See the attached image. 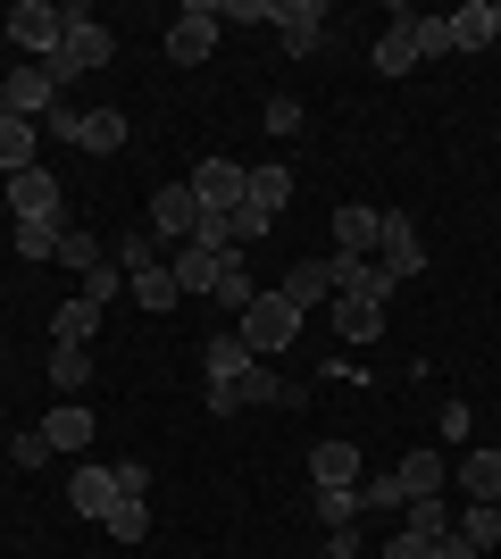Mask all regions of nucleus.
Segmentation results:
<instances>
[{
    "label": "nucleus",
    "instance_id": "19",
    "mask_svg": "<svg viewBox=\"0 0 501 559\" xmlns=\"http://www.w3.org/2000/svg\"><path fill=\"white\" fill-rule=\"evenodd\" d=\"M310 485H326V492H343V485H359V443H318L310 451Z\"/></svg>",
    "mask_w": 501,
    "mask_h": 559
},
{
    "label": "nucleus",
    "instance_id": "44",
    "mask_svg": "<svg viewBox=\"0 0 501 559\" xmlns=\"http://www.w3.org/2000/svg\"><path fill=\"white\" fill-rule=\"evenodd\" d=\"M384 559H434V543H418V535H393V543H384Z\"/></svg>",
    "mask_w": 501,
    "mask_h": 559
},
{
    "label": "nucleus",
    "instance_id": "25",
    "mask_svg": "<svg viewBox=\"0 0 501 559\" xmlns=\"http://www.w3.org/2000/svg\"><path fill=\"white\" fill-rule=\"evenodd\" d=\"M334 293H377V301H393V276H384L377 259H334Z\"/></svg>",
    "mask_w": 501,
    "mask_h": 559
},
{
    "label": "nucleus",
    "instance_id": "12",
    "mask_svg": "<svg viewBox=\"0 0 501 559\" xmlns=\"http://www.w3.org/2000/svg\"><path fill=\"white\" fill-rule=\"evenodd\" d=\"M377 234H384V210L343 201V210H334V259H377Z\"/></svg>",
    "mask_w": 501,
    "mask_h": 559
},
{
    "label": "nucleus",
    "instance_id": "3",
    "mask_svg": "<svg viewBox=\"0 0 501 559\" xmlns=\"http://www.w3.org/2000/svg\"><path fill=\"white\" fill-rule=\"evenodd\" d=\"M235 334L251 343V359H285L293 334H301V309H293L285 293H251V309L235 318Z\"/></svg>",
    "mask_w": 501,
    "mask_h": 559
},
{
    "label": "nucleus",
    "instance_id": "33",
    "mask_svg": "<svg viewBox=\"0 0 501 559\" xmlns=\"http://www.w3.org/2000/svg\"><path fill=\"white\" fill-rule=\"evenodd\" d=\"M100 526H109V543H143L151 535V510H143V501H109Z\"/></svg>",
    "mask_w": 501,
    "mask_h": 559
},
{
    "label": "nucleus",
    "instance_id": "34",
    "mask_svg": "<svg viewBox=\"0 0 501 559\" xmlns=\"http://www.w3.org/2000/svg\"><path fill=\"white\" fill-rule=\"evenodd\" d=\"M59 217H43V226H17V259H34V267H43V259H59Z\"/></svg>",
    "mask_w": 501,
    "mask_h": 559
},
{
    "label": "nucleus",
    "instance_id": "13",
    "mask_svg": "<svg viewBox=\"0 0 501 559\" xmlns=\"http://www.w3.org/2000/svg\"><path fill=\"white\" fill-rule=\"evenodd\" d=\"M217 267H226V251H217V242H176V251H167V276H176V293H210Z\"/></svg>",
    "mask_w": 501,
    "mask_h": 559
},
{
    "label": "nucleus",
    "instance_id": "16",
    "mask_svg": "<svg viewBox=\"0 0 501 559\" xmlns=\"http://www.w3.org/2000/svg\"><path fill=\"white\" fill-rule=\"evenodd\" d=\"M409 17H418V9H402V17L377 34V50H368L377 75H409V68H418V25H409Z\"/></svg>",
    "mask_w": 501,
    "mask_h": 559
},
{
    "label": "nucleus",
    "instance_id": "45",
    "mask_svg": "<svg viewBox=\"0 0 501 559\" xmlns=\"http://www.w3.org/2000/svg\"><path fill=\"white\" fill-rule=\"evenodd\" d=\"M326 559H359V526H334V535H326Z\"/></svg>",
    "mask_w": 501,
    "mask_h": 559
},
{
    "label": "nucleus",
    "instance_id": "41",
    "mask_svg": "<svg viewBox=\"0 0 501 559\" xmlns=\"http://www.w3.org/2000/svg\"><path fill=\"white\" fill-rule=\"evenodd\" d=\"M267 134H276V142H285V134H301V100H293V93H276V100H267Z\"/></svg>",
    "mask_w": 501,
    "mask_h": 559
},
{
    "label": "nucleus",
    "instance_id": "17",
    "mask_svg": "<svg viewBox=\"0 0 501 559\" xmlns=\"http://www.w3.org/2000/svg\"><path fill=\"white\" fill-rule=\"evenodd\" d=\"M260 217H285V201H293V167L285 159H251V192H242Z\"/></svg>",
    "mask_w": 501,
    "mask_h": 559
},
{
    "label": "nucleus",
    "instance_id": "30",
    "mask_svg": "<svg viewBox=\"0 0 501 559\" xmlns=\"http://www.w3.org/2000/svg\"><path fill=\"white\" fill-rule=\"evenodd\" d=\"M118 267H126V276H143V267H167V242H159L151 226L118 234Z\"/></svg>",
    "mask_w": 501,
    "mask_h": 559
},
{
    "label": "nucleus",
    "instance_id": "29",
    "mask_svg": "<svg viewBox=\"0 0 501 559\" xmlns=\"http://www.w3.org/2000/svg\"><path fill=\"white\" fill-rule=\"evenodd\" d=\"M409 526H402V535H418V543H443V535H452V501H443V492H427V501H409Z\"/></svg>",
    "mask_w": 501,
    "mask_h": 559
},
{
    "label": "nucleus",
    "instance_id": "27",
    "mask_svg": "<svg viewBox=\"0 0 501 559\" xmlns=\"http://www.w3.org/2000/svg\"><path fill=\"white\" fill-rule=\"evenodd\" d=\"M460 492L468 501H501V451H468L460 460Z\"/></svg>",
    "mask_w": 501,
    "mask_h": 559
},
{
    "label": "nucleus",
    "instance_id": "40",
    "mask_svg": "<svg viewBox=\"0 0 501 559\" xmlns=\"http://www.w3.org/2000/svg\"><path fill=\"white\" fill-rule=\"evenodd\" d=\"M118 276H126L118 259H100L93 276H84V301H100V309H109V301H118Z\"/></svg>",
    "mask_w": 501,
    "mask_h": 559
},
{
    "label": "nucleus",
    "instance_id": "26",
    "mask_svg": "<svg viewBox=\"0 0 501 559\" xmlns=\"http://www.w3.org/2000/svg\"><path fill=\"white\" fill-rule=\"evenodd\" d=\"M93 326H100V301L68 293V301H59V318H50V343H93Z\"/></svg>",
    "mask_w": 501,
    "mask_h": 559
},
{
    "label": "nucleus",
    "instance_id": "23",
    "mask_svg": "<svg viewBox=\"0 0 501 559\" xmlns=\"http://www.w3.org/2000/svg\"><path fill=\"white\" fill-rule=\"evenodd\" d=\"M201 368H210V384H235V376L251 368V343H242L235 326H226V334H210V343H201Z\"/></svg>",
    "mask_w": 501,
    "mask_h": 559
},
{
    "label": "nucleus",
    "instance_id": "6",
    "mask_svg": "<svg viewBox=\"0 0 501 559\" xmlns=\"http://www.w3.org/2000/svg\"><path fill=\"white\" fill-rule=\"evenodd\" d=\"M184 185L201 192V210H210V217H235L242 192H251V167H242V159H192Z\"/></svg>",
    "mask_w": 501,
    "mask_h": 559
},
{
    "label": "nucleus",
    "instance_id": "48",
    "mask_svg": "<svg viewBox=\"0 0 501 559\" xmlns=\"http://www.w3.org/2000/svg\"><path fill=\"white\" fill-rule=\"evenodd\" d=\"M0 117H9V109H0Z\"/></svg>",
    "mask_w": 501,
    "mask_h": 559
},
{
    "label": "nucleus",
    "instance_id": "9",
    "mask_svg": "<svg viewBox=\"0 0 501 559\" xmlns=\"http://www.w3.org/2000/svg\"><path fill=\"white\" fill-rule=\"evenodd\" d=\"M276 43H285V59H318V50L334 43V17L318 9V0H285V17H276Z\"/></svg>",
    "mask_w": 501,
    "mask_h": 559
},
{
    "label": "nucleus",
    "instance_id": "35",
    "mask_svg": "<svg viewBox=\"0 0 501 559\" xmlns=\"http://www.w3.org/2000/svg\"><path fill=\"white\" fill-rule=\"evenodd\" d=\"M59 259H68L75 276H93V267H100V259H109V251H100V242H93V234H84V226H68V234H59Z\"/></svg>",
    "mask_w": 501,
    "mask_h": 559
},
{
    "label": "nucleus",
    "instance_id": "21",
    "mask_svg": "<svg viewBox=\"0 0 501 559\" xmlns=\"http://www.w3.org/2000/svg\"><path fill=\"white\" fill-rule=\"evenodd\" d=\"M34 151H43V126L34 117H0V176H25Z\"/></svg>",
    "mask_w": 501,
    "mask_h": 559
},
{
    "label": "nucleus",
    "instance_id": "39",
    "mask_svg": "<svg viewBox=\"0 0 501 559\" xmlns=\"http://www.w3.org/2000/svg\"><path fill=\"white\" fill-rule=\"evenodd\" d=\"M109 485H118V501H143V492H151V467L143 460H118V467H109Z\"/></svg>",
    "mask_w": 501,
    "mask_h": 559
},
{
    "label": "nucleus",
    "instance_id": "22",
    "mask_svg": "<svg viewBox=\"0 0 501 559\" xmlns=\"http://www.w3.org/2000/svg\"><path fill=\"white\" fill-rule=\"evenodd\" d=\"M109 501H118L109 467H75V476H68V510L75 518H109Z\"/></svg>",
    "mask_w": 501,
    "mask_h": 559
},
{
    "label": "nucleus",
    "instance_id": "11",
    "mask_svg": "<svg viewBox=\"0 0 501 559\" xmlns=\"http://www.w3.org/2000/svg\"><path fill=\"white\" fill-rule=\"evenodd\" d=\"M0 109H9V117H34V126H43V117L59 109V84H50V68H34V59H25V68L0 84Z\"/></svg>",
    "mask_w": 501,
    "mask_h": 559
},
{
    "label": "nucleus",
    "instance_id": "8",
    "mask_svg": "<svg viewBox=\"0 0 501 559\" xmlns=\"http://www.w3.org/2000/svg\"><path fill=\"white\" fill-rule=\"evenodd\" d=\"M377 267L393 284H409L418 267H427V242H418V217L409 210H384V234H377Z\"/></svg>",
    "mask_w": 501,
    "mask_h": 559
},
{
    "label": "nucleus",
    "instance_id": "1",
    "mask_svg": "<svg viewBox=\"0 0 501 559\" xmlns=\"http://www.w3.org/2000/svg\"><path fill=\"white\" fill-rule=\"evenodd\" d=\"M109 59H118V34H109V25H100L93 9H84V0H68V43H59V50H50V59H43V68H50V84L68 93L75 75L109 68Z\"/></svg>",
    "mask_w": 501,
    "mask_h": 559
},
{
    "label": "nucleus",
    "instance_id": "46",
    "mask_svg": "<svg viewBox=\"0 0 501 559\" xmlns=\"http://www.w3.org/2000/svg\"><path fill=\"white\" fill-rule=\"evenodd\" d=\"M434 559H477V543H468V535H460V526H452V535L434 543Z\"/></svg>",
    "mask_w": 501,
    "mask_h": 559
},
{
    "label": "nucleus",
    "instance_id": "32",
    "mask_svg": "<svg viewBox=\"0 0 501 559\" xmlns=\"http://www.w3.org/2000/svg\"><path fill=\"white\" fill-rule=\"evenodd\" d=\"M452 526H460L468 543H477V551H501V501H468V510H460Z\"/></svg>",
    "mask_w": 501,
    "mask_h": 559
},
{
    "label": "nucleus",
    "instance_id": "24",
    "mask_svg": "<svg viewBox=\"0 0 501 559\" xmlns=\"http://www.w3.org/2000/svg\"><path fill=\"white\" fill-rule=\"evenodd\" d=\"M210 301L226 309V318H242V309H251V259H242V251H226V267H217V284H210Z\"/></svg>",
    "mask_w": 501,
    "mask_h": 559
},
{
    "label": "nucleus",
    "instance_id": "43",
    "mask_svg": "<svg viewBox=\"0 0 501 559\" xmlns=\"http://www.w3.org/2000/svg\"><path fill=\"white\" fill-rule=\"evenodd\" d=\"M434 426H443V443H468V426H477V418H468V401H452V409H443Z\"/></svg>",
    "mask_w": 501,
    "mask_h": 559
},
{
    "label": "nucleus",
    "instance_id": "20",
    "mask_svg": "<svg viewBox=\"0 0 501 559\" xmlns=\"http://www.w3.org/2000/svg\"><path fill=\"white\" fill-rule=\"evenodd\" d=\"M468 50H493V0H460L452 9V59Z\"/></svg>",
    "mask_w": 501,
    "mask_h": 559
},
{
    "label": "nucleus",
    "instance_id": "42",
    "mask_svg": "<svg viewBox=\"0 0 501 559\" xmlns=\"http://www.w3.org/2000/svg\"><path fill=\"white\" fill-rule=\"evenodd\" d=\"M9 460H17V467H43L50 460V435H43V426H25L17 443H9Z\"/></svg>",
    "mask_w": 501,
    "mask_h": 559
},
{
    "label": "nucleus",
    "instance_id": "10",
    "mask_svg": "<svg viewBox=\"0 0 501 559\" xmlns=\"http://www.w3.org/2000/svg\"><path fill=\"white\" fill-rule=\"evenodd\" d=\"M68 210V192H59V176L50 167H25V176H9V217L17 226H43V217Z\"/></svg>",
    "mask_w": 501,
    "mask_h": 559
},
{
    "label": "nucleus",
    "instance_id": "5",
    "mask_svg": "<svg viewBox=\"0 0 501 559\" xmlns=\"http://www.w3.org/2000/svg\"><path fill=\"white\" fill-rule=\"evenodd\" d=\"M0 25H9V43H17L25 59H34V68H43L50 50L68 43V9H50V0H17V9H9Z\"/></svg>",
    "mask_w": 501,
    "mask_h": 559
},
{
    "label": "nucleus",
    "instance_id": "28",
    "mask_svg": "<svg viewBox=\"0 0 501 559\" xmlns=\"http://www.w3.org/2000/svg\"><path fill=\"white\" fill-rule=\"evenodd\" d=\"M50 384H59V393H84V384H93V350L84 343H50Z\"/></svg>",
    "mask_w": 501,
    "mask_h": 559
},
{
    "label": "nucleus",
    "instance_id": "7",
    "mask_svg": "<svg viewBox=\"0 0 501 559\" xmlns=\"http://www.w3.org/2000/svg\"><path fill=\"white\" fill-rule=\"evenodd\" d=\"M201 226H210V210H201V192H192V185H159V192H151V234H159L167 251L192 242Z\"/></svg>",
    "mask_w": 501,
    "mask_h": 559
},
{
    "label": "nucleus",
    "instance_id": "36",
    "mask_svg": "<svg viewBox=\"0 0 501 559\" xmlns=\"http://www.w3.org/2000/svg\"><path fill=\"white\" fill-rule=\"evenodd\" d=\"M217 17H226V25H276V17H285V0H217Z\"/></svg>",
    "mask_w": 501,
    "mask_h": 559
},
{
    "label": "nucleus",
    "instance_id": "14",
    "mask_svg": "<svg viewBox=\"0 0 501 559\" xmlns=\"http://www.w3.org/2000/svg\"><path fill=\"white\" fill-rule=\"evenodd\" d=\"M43 435H50V451H68V460H84L100 426H93V409H84V401H59V409L43 418Z\"/></svg>",
    "mask_w": 501,
    "mask_h": 559
},
{
    "label": "nucleus",
    "instance_id": "2",
    "mask_svg": "<svg viewBox=\"0 0 501 559\" xmlns=\"http://www.w3.org/2000/svg\"><path fill=\"white\" fill-rule=\"evenodd\" d=\"M242 409H301V384L251 359L235 384H210V418H242Z\"/></svg>",
    "mask_w": 501,
    "mask_h": 559
},
{
    "label": "nucleus",
    "instance_id": "47",
    "mask_svg": "<svg viewBox=\"0 0 501 559\" xmlns=\"http://www.w3.org/2000/svg\"><path fill=\"white\" fill-rule=\"evenodd\" d=\"M493 43H501V0H493Z\"/></svg>",
    "mask_w": 501,
    "mask_h": 559
},
{
    "label": "nucleus",
    "instance_id": "37",
    "mask_svg": "<svg viewBox=\"0 0 501 559\" xmlns=\"http://www.w3.org/2000/svg\"><path fill=\"white\" fill-rule=\"evenodd\" d=\"M318 518H326V526H359V485H343V492L318 485Z\"/></svg>",
    "mask_w": 501,
    "mask_h": 559
},
{
    "label": "nucleus",
    "instance_id": "38",
    "mask_svg": "<svg viewBox=\"0 0 501 559\" xmlns=\"http://www.w3.org/2000/svg\"><path fill=\"white\" fill-rule=\"evenodd\" d=\"M418 25V59H452V17H409Z\"/></svg>",
    "mask_w": 501,
    "mask_h": 559
},
{
    "label": "nucleus",
    "instance_id": "18",
    "mask_svg": "<svg viewBox=\"0 0 501 559\" xmlns=\"http://www.w3.org/2000/svg\"><path fill=\"white\" fill-rule=\"evenodd\" d=\"M276 293H285L293 309H318V301L334 293V259H326V251H318V259H293V276L276 284Z\"/></svg>",
    "mask_w": 501,
    "mask_h": 559
},
{
    "label": "nucleus",
    "instance_id": "15",
    "mask_svg": "<svg viewBox=\"0 0 501 559\" xmlns=\"http://www.w3.org/2000/svg\"><path fill=\"white\" fill-rule=\"evenodd\" d=\"M334 334H343V343H377L384 334V301L377 293H334Z\"/></svg>",
    "mask_w": 501,
    "mask_h": 559
},
{
    "label": "nucleus",
    "instance_id": "31",
    "mask_svg": "<svg viewBox=\"0 0 501 559\" xmlns=\"http://www.w3.org/2000/svg\"><path fill=\"white\" fill-rule=\"evenodd\" d=\"M126 293H134V301L151 309V318H167V309L184 301V293H176V276H167V267H143V276H126Z\"/></svg>",
    "mask_w": 501,
    "mask_h": 559
},
{
    "label": "nucleus",
    "instance_id": "4",
    "mask_svg": "<svg viewBox=\"0 0 501 559\" xmlns=\"http://www.w3.org/2000/svg\"><path fill=\"white\" fill-rule=\"evenodd\" d=\"M217 25H226V17H217V0H184V9H176V17H167V59H176V68H201V59H210V50H217Z\"/></svg>",
    "mask_w": 501,
    "mask_h": 559
}]
</instances>
